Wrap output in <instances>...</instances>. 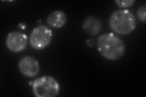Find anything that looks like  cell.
<instances>
[{"mask_svg": "<svg viewBox=\"0 0 146 97\" xmlns=\"http://www.w3.org/2000/svg\"><path fill=\"white\" fill-rule=\"evenodd\" d=\"M99 52L106 59L111 61L119 59L125 52V46L123 41L113 33L104 34L97 40Z\"/></svg>", "mask_w": 146, "mask_h": 97, "instance_id": "1", "label": "cell"}, {"mask_svg": "<svg viewBox=\"0 0 146 97\" xmlns=\"http://www.w3.org/2000/svg\"><path fill=\"white\" fill-rule=\"evenodd\" d=\"M109 26L117 34L128 35L136 28V18L133 13L127 9L117 10L110 17Z\"/></svg>", "mask_w": 146, "mask_h": 97, "instance_id": "2", "label": "cell"}, {"mask_svg": "<svg viewBox=\"0 0 146 97\" xmlns=\"http://www.w3.org/2000/svg\"><path fill=\"white\" fill-rule=\"evenodd\" d=\"M33 91L36 97H54L59 94L60 84L52 77L44 75L34 81Z\"/></svg>", "mask_w": 146, "mask_h": 97, "instance_id": "3", "label": "cell"}, {"mask_svg": "<svg viewBox=\"0 0 146 97\" xmlns=\"http://www.w3.org/2000/svg\"><path fill=\"white\" fill-rule=\"evenodd\" d=\"M52 38V32L44 25L35 27L29 36V44L33 49L43 50L50 44Z\"/></svg>", "mask_w": 146, "mask_h": 97, "instance_id": "4", "label": "cell"}, {"mask_svg": "<svg viewBox=\"0 0 146 97\" xmlns=\"http://www.w3.org/2000/svg\"><path fill=\"white\" fill-rule=\"evenodd\" d=\"M27 36L25 34L18 31L9 33L6 40L7 49L11 52L19 53L26 49L27 44Z\"/></svg>", "mask_w": 146, "mask_h": 97, "instance_id": "5", "label": "cell"}, {"mask_svg": "<svg viewBox=\"0 0 146 97\" xmlns=\"http://www.w3.org/2000/svg\"><path fill=\"white\" fill-rule=\"evenodd\" d=\"M18 69L23 75L26 77H34L40 72V64L36 59L30 56L21 58L18 63Z\"/></svg>", "mask_w": 146, "mask_h": 97, "instance_id": "6", "label": "cell"}, {"mask_svg": "<svg viewBox=\"0 0 146 97\" xmlns=\"http://www.w3.org/2000/svg\"><path fill=\"white\" fill-rule=\"evenodd\" d=\"M83 29L87 34L91 36H96L101 30V21L97 17L89 16L85 18L83 22Z\"/></svg>", "mask_w": 146, "mask_h": 97, "instance_id": "7", "label": "cell"}, {"mask_svg": "<svg viewBox=\"0 0 146 97\" xmlns=\"http://www.w3.org/2000/svg\"><path fill=\"white\" fill-rule=\"evenodd\" d=\"M46 22L49 26L53 28H62L67 22V16L66 13L62 11H55L48 15Z\"/></svg>", "mask_w": 146, "mask_h": 97, "instance_id": "8", "label": "cell"}, {"mask_svg": "<svg viewBox=\"0 0 146 97\" xmlns=\"http://www.w3.org/2000/svg\"><path fill=\"white\" fill-rule=\"evenodd\" d=\"M116 4L122 9H125L126 8L132 6L135 3L134 0H116Z\"/></svg>", "mask_w": 146, "mask_h": 97, "instance_id": "9", "label": "cell"}, {"mask_svg": "<svg viewBox=\"0 0 146 97\" xmlns=\"http://www.w3.org/2000/svg\"><path fill=\"white\" fill-rule=\"evenodd\" d=\"M146 6L145 4L140 6L137 11V16L138 19L142 22L146 21Z\"/></svg>", "mask_w": 146, "mask_h": 97, "instance_id": "10", "label": "cell"}]
</instances>
